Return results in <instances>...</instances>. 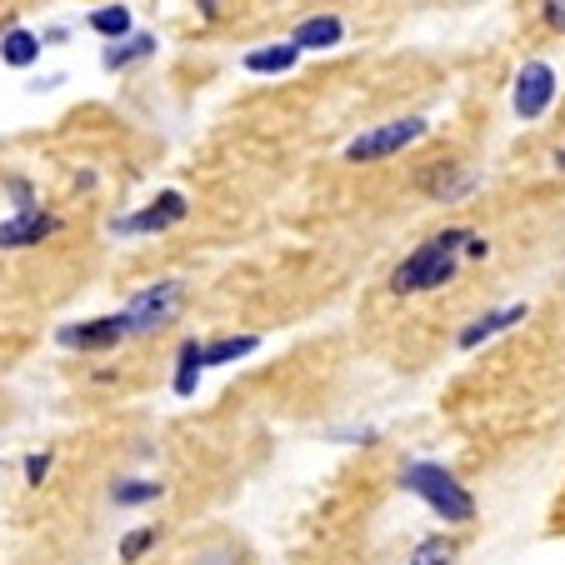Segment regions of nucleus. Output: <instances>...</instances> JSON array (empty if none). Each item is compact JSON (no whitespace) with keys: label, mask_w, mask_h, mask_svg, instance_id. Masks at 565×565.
Instances as JSON below:
<instances>
[{"label":"nucleus","mask_w":565,"mask_h":565,"mask_svg":"<svg viewBox=\"0 0 565 565\" xmlns=\"http://www.w3.org/2000/svg\"><path fill=\"white\" fill-rule=\"evenodd\" d=\"M120 341H126L120 310L96 316V320H75V326H61V331H55V345H61V351H116Z\"/></svg>","instance_id":"8"},{"label":"nucleus","mask_w":565,"mask_h":565,"mask_svg":"<svg viewBox=\"0 0 565 565\" xmlns=\"http://www.w3.org/2000/svg\"><path fill=\"white\" fill-rule=\"evenodd\" d=\"M401 491L416 495L440 525L476 521V495H470V486L450 466H440V460H411V466L401 470Z\"/></svg>","instance_id":"2"},{"label":"nucleus","mask_w":565,"mask_h":565,"mask_svg":"<svg viewBox=\"0 0 565 565\" xmlns=\"http://www.w3.org/2000/svg\"><path fill=\"white\" fill-rule=\"evenodd\" d=\"M420 191L440 205H460L480 191V171L470 160H436L426 175H420Z\"/></svg>","instance_id":"7"},{"label":"nucleus","mask_w":565,"mask_h":565,"mask_svg":"<svg viewBox=\"0 0 565 565\" xmlns=\"http://www.w3.org/2000/svg\"><path fill=\"white\" fill-rule=\"evenodd\" d=\"M525 316H531V306H525V300H511V306H495V310H480L470 326H460L456 351H480L486 341H495V335L515 331Z\"/></svg>","instance_id":"10"},{"label":"nucleus","mask_w":565,"mask_h":565,"mask_svg":"<svg viewBox=\"0 0 565 565\" xmlns=\"http://www.w3.org/2000/svg\"><path fill=\"white\" fill-rule=\"evenodd\" d=\"M256 351H260V335H221V341L201 345V361H205V371H215V365H235Z\"/></svg>","instance_id":"17"},{"label":"nucleus","mask_w":565,"mask_h":565,"mask_svg":"<svg viewBox=\"0 0 565 565\" xmlns=\"http://www.w3.org/2000/svg\"><path fill=\"white\" fill-rule=\"evenodd\" d=\"M341 41H345V21H341V15H306V21L290 31V45H296L300 55H306V51H335Z\"/></svg>","instance_id":"12"},{"label":"nucleus","mask_w":565,"mask_h":565,"mask_svg":"<svg viewBox=\"0 0 565 565\" xmlns=\"http://www.w3.org/2000/svg\"><path fill=\"white\" fill-rule=\"evenodd\" d=\"M86 31H96L100 41H120V35L136 31V21H130V6H96V11L86 15Z\"/></svg>","instance_id":"18"},{"label":"nucleus","mask_w":565,"mask_h":565,"mask_svg":"<svg viewBox=\"0 0 565 565\" xmlns=\"http://www.w3.org/2000/svg\"><path fill=\"white\" fill-rule=\"evenodd\" d=\"M160 480H146V476H120L116 486H110V505H120V511H140V505H156L160 501Z\"/></svg>","instance_id":"16"},{"label":"nucleus","mask_w":565,"mask_h":565,"mask_svg":"<svg viewBox=\"0 0 565 565\" xmlns=\"http://www.w3.org/2000/svg\"><path fill=\"white\" fill-rule=\"evenodd\" d=\"M555 90H561V75H555L551 61H525L515 71V86H511V110L521 120H541L545 110L555 106Z\"/></svg>","instance_id":"6"},{"label":"nucleus","mask_w":565,"mask_h":565,"mask_svg":"<svg viewBox=\"0 0 565 565\" xmlns=\"http://www.w3.org/2000/svg\"><path fill=\"white\" fill-rule=\"evenodd\" d=\"M426 130H430L426 116H395V120H381V126L361 130V136H351L341 156L351 160V166H381V160L411 150L416 140H426Z\"/></svg>","instance_id":"3"},{"label":"nucleus","mask_w":565,"mask_h":565,"mask_svg":"<svg viewBox=\"0 0 565 565\" xmlns=\"http://www.w3.org/2000/svg\"><path fill=\"white\" fill-rule=\"evenodd\" d=\"M555 171H565V150H555Z\"/></svg>","instance_id":"27"},{"label":"nucleus","mask_w":565,"mask_h":565,"mask_svg":"<svg viewBox=\"0 0 565 565\" xmlns=\"http://www.w3.org/2000/svg\"><path fill=\"white\" fill-rule=\"evenodd\" d=\"M300 65V51L290 41H270V45H256V51L241 55V71L250 75H286Z\"/></svg>","instance_id":"13"},{"label":"nucleus","mask_w":565,"mask_h":565,"mask_svg":"<svg viewBox=\"0 0 565 565\" xmlns=\"http://www.w3.org/2000/svg\"><path fill=\"white\" fill-rule=\"evenodd\" d=\"M470 225H446V231L426 235L411 256H401V266L391 270V290L395 296H430V290H446L460 280L466 266V246H470Z\"/></svg>","instance_id":"1"},{"label":"nucleus","mask_w":565,"mask_h":565,"mask_svg":"<svg viewBox=\"0 0 565 565\" xmlns=\"http://www.w3.org/2000/svg\"><path fill=\"white\" fill-rule=\"evenodd\" d=\"M156 545H160V525H136V531L120 535L116 555H120V565H136V561H146Z\"/></svg>","instance_id":"19"},{"label":"nucleus","mask_w":565,"mask_h":565,"mask_svg":"<svg viewBox=\"0 0 565 565\" xmlns=\"http://www.w3.org/2000/svg\"><path fill=\"white\" fill-rule=\"evenodd\" d=\"M191 215V201H185V191H160V195H150L140 211H130V215H116L110 221V235H166V231H175V225Z\"/></svg>","instance_id":"5"},{"label":"nucleus","mask_w":565,"mask_h":565,"mask_svg":"<svg viewBox=\"0 0 565 565\" xmlns=\"http://www.w3.org/2000/svg\"><path fill=\"white\" fill-rule=\"evenodd\" d=\"M541 21L545 31H565V0H541Z\"/></svg>","instance_id":"24"},{"label":"nucleus","mask_w":565,"mask_h":565,"mask_svg":"<svg viewBox=\"0 0 565 565\" xmlns=\"http://www.w3.org/2000/svg\"><path fill=\"white\" fill-rule=\"evenodd\" d=\"M201 375H205L201 341H181V351H175V371H171V391L181 395V401H191V395L201 391Z\"/></svg>","instance_id":"15"},{"label":"nucleus","mask_w":565,"mask_h":565,"mask_svg":"<svg viewBox=\"0 0 565 565\" xmlns=\"http://www.w3.org/2000/svg\"><path fill=\"white\" fill-rule=\"evenodd\" d=\"M150 55H156V35H150V31H130V35H120V41H106V51H100V65H106L110 75H120V71H136V65H146Z\"/></svg>","instance_id":"11"},{"label":"nucleus","mask_w":565,"mask_h":565,"mask_svg":"<svg viewBox=\"0 0 565 565\" xmlns=\"http://www.w3.org/2000/svg\"><path fill=\"white\" fill-rule=\"evenodd\" d=\"M185 316V286L181 280H156V286H140L136 296L120 306V320H126V335H156L166 326Z\"/></svg>","instance_id":"4"},{"label":"nucleus","mask_w":565,"mask_h":565,"mask_svg":"<svg viewBox=\"0 0 565 565\" xmlns=\"http://www.w3.org/2000/svg\"><path fill=\"white\" fill-rule=\"evenodd\" d=\"M195 6H201L205 21H215V15H221V0H195Z\"/></svg>","instance_id":"26"},{"label":"nucleus","mask_w":565,"mask_h":565,"mask_svg":"<svg viewBox=\"0 0 565 565\" xmlns=\"http://www.w3.org/2000/svg\"><path fill=\"white\" fill-rule=\"evenodd\" d=\"M51 466H55V450H31V456L21 460V480L25 486H45V476H51Z\"/></svg>","instance_id":"21"},{"label":"nucleus","mask_w":565,"mask_h":565,"mask_svg":"<svg viewBox=\"0 0 565 565\" xmlns=\"http://www.w3.org/2000/svg\"><path fill=\"white\" fill-rule=\"evenodd\" d=\"M6 195H11L15 211H35V205H41V201H35V185L21 181V175H11V181H6Z\"/></svg>","instance_id":"23"},{"label":"nucleus","mask_w":565,"mask_h":565,"mask_svg":"<svg viewBox=\"0 0 565 565\" xmlns=\"http://www.w3.org/2000/svg\"><path fill=\"white\" fill-rule=\"evenodd\" d=\"M460 545L456 535H426V541H416V551H411V565H456Z\"/></svg>","instance_id":"20"},{"label":"nucleus","mask_w":565,"mask_h":565,"mask_svg":"<svg viewBox=\"0 0 565 565\" xmlns=\"http://www.w3.org/2000/svg\"><path fill=\"white\" fill-rule=\"evenodd\" d=\"M195 565H246V555L221 541V545H205V551L195 555Z\"/></svg>","instance_id":"22"},{"label":"nucleus","mask_w":565,"mask_h":565,"mask_svg":"<svg viewBox=\"0 0 565 565\" xmlns=\"http://www.w3.org/2000/svg\"><path fill=\"white\" fill-rule=\"evenodd\" d=\"M41 35L25 31V25H11V31H0V65H11V71H31L41 61Z\"/></svg>","instance_id":"14"},{"label":"nucleus","mask_w":565,"mask_h":565,"mask_svg":"<svg viewBox=\"0 0 565 565\" xmlns=\"http://www.w3.org/2000/svg\"><path fill=\"white\" fill-rule=\"evenodd\" d=\"M331 440H341V446H375V430H331Z\"/></svg>","instance_id":"25"},{"label":"nucleus","mask_w":565,"mask_h":565,"mask_svg":"<svg viewBox=\"0 0 565 565\" xmlns=\"http://www.w3.org/2000/svg\"><path fill=\"white\" fill-rule=\"evenodd\" d=\"M61 235V215L55 211H15L0 221V250H31V246H45Z\"/></svg>","instance_id":"9"}]
</instances>
